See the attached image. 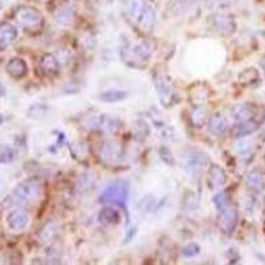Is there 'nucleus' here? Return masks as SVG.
<instances>
[{
	"label": "nucleus",
	"mask_w": 265,
	"mask_h": 265,
	"mask_svg": "<svg viewBox=\"0 0 265 265\" xmlns=\"http://www.w3.org/2000/svg\"><path fill=\"white\" fill-rule=\"evenodd\" d=\"M145 3H143L142 0H129L127 3H126V14L131 19L132 21L136 20L137 16L140 15L141 10L143 8Z\"/></svg>",
	"instance_id": "obj_28"
},
{
	"label": "nucleus",
	"mask_w": 265,
	"mask_h": 265,
	"mask_svg": "<svg viewBox=\"0 0 265 265\" xmlns=\"http://www.w3.org/2000/svg\"><path fill=\"white\" fill-rule=\"evenodd\" d=\"M228 127H230V123H228V119L226 115L217 114L212 115L208 121V131L212 134V136L220 137L223 136L224 132H227Z\"/></svg>",
	"instance_id": "obj_12"
},
{
	"label": "nucleus",
	"mask_w": 265,
	"mask_h": 265,
	"mask_svg": "<svg viewBox=\"0 0 265 265\" xmlns=\"http://www.w3.org/2000/svg\"><path fill=\"white\" fill-rule=\"evenodd\" d=\"M98 219H100L101 223L106 224V226H115V224L119 223L121 215L113 207H104L98 213Z\"/></svg>",
	"instance_id": "obj_22"
},
{
	"label": "nucleus",
	"mask_w": 265,
	"mask_h": 265,
	"mask_svg": "<svg viewBox=\"0 0 265 265\" xmlns=\"http://www.w3.org/2000/svg\"><path fill=\"white\" fill-rule=\"evenodd\" d=\"M239 81L243 85H253L258 81V72L255 68H247L239 74Z\"/></svg>",
	"instance_id": "obj_27"
},
{
	"label": "nucleus",
	"mask_w": 265,
	"mask_h": 265,
	"mask_svg": "<svg viewBox=\"0 0 265 265\" xmlns=\"http://www.w3.org/2000/svg\"><path fill=\"white\" fill-rule=\"evenodd\" d=\"M59 232H60L59 224H57L56 222H49V223H47L46 226L42 227V230L40 231L38 237H40L41 243L49 245L56 240V237L59 236Z\"/></svg>",
	"instance_id": "obj_21"
},
{
	"label": "nucleus",
	"mask_w": 265,
	"mask_h": 265,
	"mask_svg": "<svg viewBox=\"0 0 265 265\" xmlns=\"http://www.w3.org/2000/svg\"><path fill=\"white\" fill-rule=\"evenodd\" d=\"M134 132H136V136L140 140H143V138H146L150 134V127L145 121H136V123H134Z\"/></svg>",
	"instance_id": "obj_29"
},
{
	"label": "nucleus",
	"mask_w": 265,
	"mask_h": 265,
	"mask_svg": "<svg viewBox=\"0 0 265 265\" xmlns=\"http://www.w3.org/2000/svg\"><path fill=\"white\" fill-rule=\"evenodd\" d=\"M97 127L101 129L105 134L108 136H113V134H117L121 127V121L112 115H106L102 114L97 118Z\"/></svg>",
	"instance_id": "obj_14"
},
{
	"label": "nucleus",
	"mask_w": 265,
	"mask_h": 265,
	"mask_svg": "<svg viewBox=\"0 0 265 265\" xmlns=\"http://www.w3.org/2000/svg\"><path fill=\"white\" fill-rule=\"evenodd\" d=\"M182 256H185V257H195V256L199 255V252H200V245L196 244V243H189V244H186L182 247Z\"/></svg>",
	"instance_id": "obj_30"
},
{
	"label": "nucleus",
	"mask_w": 265,
	"mask_h": 265,
	"mask_svg": "<svg viewBox=\"0 0 265 265\" xmlns=\"http://www.w3.org/2000/svg\"><path fill=\"white\" fill-rule=\"evenodd\" d=\"M227 182V175L226 171L220 167L219 164H211V167L208 170V186L209 189H219L223 187Z\"/></svg>",
	"instance_id": "obj_13"
},
{
	"label": "nucleus",
	"mask_w": 265,
	"mask_h": 265,
	"mask_svg": "<svg viewBox=\"0 0 265 265\" xmlns=\"http://www.w3.org/2000/svg\"><path fill=\"white\" fill-rule=\"evenodd\" d=\"M209 95H211V92H209L208 86L204 84L194 85L190 91V98H191V102L195 106H202L204 102H207Z\"/></svg>",
	"instance_id": "obj_17"
},
{
	"label": "nucleus",
	"mask_w": 265,
	"mask_h": 265,
	"mask_svg": "<svg viewBox=\"0 0 265 265\" xmlns=\"http://www.w3.org/2000/svg\"><path fill=\"white\" fill-rule=\"evenodd\" d=\"M4 189H6V185H4V182L0 179V195H2V192L4 191Z\"/></svg>",
	"instance_id": "obj_37"
},
{
	"label": "nucleus",
	"mask_w": 265,
	"mask_h": 265,
	"mask_svg": "<svg viewBox=\"0 0 265 265\" xmlns=\"http://www.w3.org/2000/svg\"><path fill=\"white\" fill-rule=\"evenodd\" d=\"M256 108L252 104H239L232 108V115L236 122H244L248 119L255 118Z\"/></svg>",
	"instance_id": "obj_15"
},
{
	"label": "nucleus",
	"mask_w": 265,
	"mask_h": 265,
	"mask_svg": "<svg viewBox=\"0 0 265 265\" xmlns=\"http://www.w3.org/2000/svg\"><path fill=\"white\" fill-rule=\"evenodd\" d=\"M258 127H260V122L256 121L255 118H252L244 121V122H237L232 131H234V137H236V138H244L252 132H255Z\"/></svg>",
	"instance_id": "obj_18"
},
{
	"label": "nucleus",
	"mask_w": 265,
	"mask_h": 265,
	"mask_svg": "<svg viewBox=\"0 0 265 265\" xmlns=\"http://www.w3.org/2000/svg\"><path fill=\"white\" fill-rule=\"evenodd\" d=\"M198 202H199V198L196 196L195 192H190L189 195L186 196L185 199V208L189 209V211L195 209L196 207H198Z\"/></svg>",
	"instance_id": "obj_33"
},
{
	"label": "nucleus",
	"mask_w": 265,
	"mask_h": 265,
	"mask_svg": "<svg viewBox=\"0 0 265 265\" xmlns=\"http://www.w3.org/2000/svg\"><path fill=\"white\" fill-rule=\"evenodd\" d=\"M18 37V29L11 23H0V51L7 49Z\"/></svg>",
	"instance_id": "obj_10"
},
{
	"label": "nucleus",
	"mask_w": 265,
	"mask_h": 265,
	"mask_svg": "<svg viewBox=\"0 0 265 265\" xmlns=\"http://www.w3.org/2000/svg\"><path fill=\"white\" fill-rule=\"evenodd\" d=\"M245 183H247L248 189L253 190V191H256V192L261 191V190H264V187H265L264 176H262L261 172L257 170L251 171V172L247 175V178H245Z\"/></svg>",
	"instance_id": "obj_24"
},
{
	"label": "nucleus",
	"mask_w": 265,
	"mask_h": 265,
	"mask_svg": "<svg viewBox=\"0 0 265 265\" xmlns=\"http://www.w3.org/2000/svg\"><path fill=\"white\" fill-rule=\"evenodd\" d=\"M29 223V215L24 208L18 207L8 215L7 224L12 231H23Z\"/></svg>",
	"instance_id": "obj_9"
},
{
	"label": "nucleus",
	"mask_w": 265,
	"mask_h": 265,
	"mask_svg": "<svg viewBox=\"0 0 265 265\" xmlns=\"http://www.w3.org/2000/svg\"><path fill=\"white\" fill-rule=\"evenodd\" d=\"M46 114H47V106H44V105L41 104L33 105V106H31L28 110V115L33 119L41 118V117H44Z\"/></svg>",
	"instance_id": "obj_31"
},
{
	"label": "nucleus",
	"mask_w": 265,
	"mask_h": 265,
	"mask_svg": "<svg viewBox=\"0 0 265 265\" xmlns=\"http://www.w3.org/2000/svg\"><path fill=\"white\" fill-rule=\"evenodd\" d=\"M217 223L220 230L226 234L230 235L234 232L237 226V209L232 203L217 209Z\"/></svg>",
	"instance_id": "obj_6"
},
{
	"label": "nucleus",
	"mask_w": 265,
	"mask_h": 265,
	"mask_svg": "<svg viewBox=\"0 0 265 265\" xmlns=\"http://www.w3.org/2000/svg\"><path fill=\"white\" fill-rule=\"evenodd\" d=\"M244 211L247 213H252L255 211V200L253 199H247V203L244 204Z\"/></svg>",
	"instance_id": "obj_36"
},
{
	"label": "nucleus",
	"mask_w": 265,
	"mask_h": 265,
	"mask_svg": "<svg viewBox=\"0 0 265 265\" xmlns=\"http://www.w3.org/2000/svg\"><path fill=\"white\" fill-rule=\"evenodd\" d=\"M130 187L129 183L126 181H117L108 187H105L101 192L100 202L106 203V204H117V206L125 207L129 199Z\"/></svg>",
	"instance_id": "obj_2"
},
{
	"label": "nucleus",
	"mask_w": 265,
	"mask_h": 265,
	"mask_svg": "<svg viewBox=\"0 0 265 265\" xmlns=\"http://www.w3.org/2000/svg\"><path fill=\"white\" fill-rule=\"evenodd\" d=\"M74 19H76V14L70 6H64L55 12V20L61 25L73 24Z\"/></svg>",
	"instance_id": "obj_23"
},
{
	"label": "nucleus",
	"mask_w": 265,
	"mask_h": 265,
	"mask_svg": "<svg viewBox=\"0 0 265 265\" xmlns=\"http://www.w3.org/2000/svg\"><path fill=\"white\" fill-rule=\"evenodd\" d=\"M260 64H261V68H262V70H264V73H265V57L261 60V63H260Z\"/></svg>",
	"instance_id": "obj_39"
},
{
	"label": "nucleus",
	"mask_w": 265,
	"mask_h": 265,
	"mask_svg": "<svg viewBox=\"0 0 265 265\" xmlns=\"http://www.w3.org/2000/svg\"><path fill=\"white\" fill-rule=\"evenodd\" d=\"M15 159V153L10 147H3L0 150V164H7Z\"/></svg>",
	"instance_id": "obj_32"
},
{
	"label": "nucleus",
	"mask_w": 265,
	"mask_h": 265,
	"mask_svg": "<svg viewBox=\"0 0 265 265\" xmlns=\"http://www.w3.org/2000/svg\"><path fill=\"white\" fill-rule=\"evenodd\" d=\"M40 68L48 76H55L59 73L60 70V61L57 60V57L55 55L47 53L40 60Z\"/></svg>",
	"instance_id": "obj_19"
},
{
	"label": "nucleus",
	"mask_w": 265,
	"mask_h": 265,
	"mask_svg": "<svg viewBox=\"0 0 265 265\" xmlns=\"http://www.w3.org/2000/svg\"><path fill=\"white\" fill-rule=\"evenodd\" d=\"M235 150L237 151V154L241 158L251 157L252 153H253V142L251 140H247L245 137L240 138V141L235 145Z\"/></svg>",
	"instance_id": "obj_26"
},
{
	"label": "nucleus",
	"mask_w": 265,
	"mask_h": 265,
	"mask_svg": "<svg viewBox=\"0 0 265 265\" xmlns=\"http://www.w3.org/2000/svg\"><path fill=\"white\" fill-rule=\"evenodd\" d=\"M159 153H161V158L164 163L170 164V166L171 164H174V158H172V154H171V151L168 150L167 147H161V149H159Z\"/></svg>",
	"instance_id": "obj_35"
},
{
	"label": "nucleus",
	"mask_w": 265,
	"mask_h": 265,
	"mask_svg": "<svg viewBox=\"0 0 265 265\" xmlns=\"http://www.w3.org/2000/svg\"><path fill=\"white\" fill-rule=\"evenodd\" d=\"M204 119H206V113L198 106L195 112H192V123L195 126H200L204 122Z\"/></svg>",
	"instance_id": "obj_34"
},
{
	"label": "nucleus",
	"mask_w": 265,
	"mask_h": 265,
	"mask_svg": "<svg viewBox=\"0 0 265 265\" xmlns=\"http://www.w3.org/2000/svg\"><path fill=\"white\" fill-rule=\"evenodd\" d=\"M264 200H265V196H264Z\"/></svg>",
	"instance_id": "obj_42"
},
{
	"label": "nucleus",
	"mask_w": 265,
	"mask_h": 265,
	"mask_svg": "<svg viewBox=\"0 0 265 265\" xmlns=\"http://www.w3.org/2000/svg\"><path fill=\"white\" fill-rule=\"evenodd\" d=\"M4 93H6V91H4V86L2 84H0V98L3 97Z\"/></svg>",
	"instance_id": "obj_38"
},
{
	"label": "nucleus",
	"mask_w": 265,
	"mask_h": 265,
	"mask_svg": "<svg viewBox=\"0 0 265 265\" xmlns=\"http://www.w3.org/2000/svg\"><path fill=\"white\" fill-rule=\"evenodd\" d=\"M100 157L106 164H115L121 158V146L115 141H105L100 147Z\"/></svg>",
	"instance_id": "obj_7"
},
{
	"label": "nucleus",
	"mask_w": 265,
	"mask_h": 265,
	"mask_svg": "<svg viewBox=\"0 0 265 265\" xmlns=\"http://www.w3.org/2000/svg\"><path fill=\"white\" fill-rule=\"evenodd\" d=\"M155 86L158 89V93H159V97L163 102H166L168 98L171 97V93H172V86H171L170 78L164 74L159 73L155 76Z\"/></svg>",
	"instance_id": "obj_20"
},
{
	"label": "nucleus",
	"mask_w": 265,
	"mask_h": 265,
	"mask_svg": "<svg viewBox=\"0 0 265 265\" xmlns=\"http://www.w3.org/2000/svg\"><path fill=\"white\" fill-rule=\"evenodd\" d=\"M6 70H7V73L10 74L12 78L20 80V78L25 77L27 73H28V65H27V63H25L23 59H20V57H14V59H11L7 63Z\"/></svg>",
	"instance_id": "obj_11"
},
{
	"label": "nucleus",
	"mask_w": 265,
	"mask_h": 265,
	"mask_svg": "<svg viewBox=\"0 0 265 265\" xmlns=\"http://www.w3.org/2000/svg\"><path fill=\"white\" fill-rule=\"evenodd\" d=\"M138 28L143 32H150L153 29L154 24H155V11L151 6L145 3L143 8L141 10L140 15L137 16V19L134 20Z\"/></svg>",
	"instance_id": "obj_8"
},
{
	"label": "nucleus",
	"mask_w": 265,
	"mask_h": 265,
	"mask_svg": "<svg viewBox=\"0 0 265 265\" xmlns=\"http://www.w3.org/2000/svg\"><path fill=\"white\" fill-rule=\"evenodd\" d=\"M16 20L23 28L28 31H40L44 24L41 12L33 7H20L16 11Z\"/></svg>",
	"instance_id": "obj_5"
},
{
	"label": "nucleus",
	"mask_w": 265,
	"mask_h": 265,
	"mask_svg": "<svg viewBox=\"0 0 265 265\" xmlns=\"http://www.w3.org/2000/svg\"><path fill=\"white\" fill-rule=\"evenodd\" d=\"M151 56V46L147 41H140L137 44H129L122 47V57L129 59V64L132 66H142L147 63Z\"/></svg>",
	"instance_id": "obj_4"
},
{
	"label": "nucleus",
	"mask_w": 265,
	"mask_h": 265,
	"mask_svg": "<svg viewBox=\"0 0 265 265\" xmlns=\"http://www.w3.org/2000/svg\"><path fill=\"white\" fill-rule=\"evenodd\" d=\"M127 92L125 91H105L102 93L98 95V100L101 102H105V104H114V102H121L123 100L127 98Z\"/></svg>",
	"instance_id": "obj_25"
},
{
	"label": "nucleus",
	"mask_w": 265,
	"mask_h": 265,
	"mask_svg": "<svg viewBox=\"0 0 265 265\" xmlns=\"http://www.w3.org/2000/svg\"><path fill=\"white\" fill-rule=\"evenodd\" d=\"M208 155L200 150H191L182 159V167L185 168L186 174L189 175L190 178H198L204 167L208 166Z\"/></svg>",
	"instance_id": "obj_3"
},
{
	"label": "nucleus",
	"mask_w": 265,
	"mask_h": 265,
	"mask_svg": "<svg viewBox=\"0 0 265 265\" xmlns=\"http://www.w3.org/2000/svg\"><path fill=\"white\" fill-rule=\"evenodd\" d=\"M0 10H2V3H0Z\"/></svg>",
	"instance_id": "obj_41"
},
{
	"label": "nucleus",
	"mask_w": 265,
	"mask_h": 265,
	"mask_svg": "<svg viewBox=\"0 0 265 265\" xmlns=\"http://www.w3.org/2000/svg\"><path fill=\"white\" fill-rule=\"evenodd\" d=\"M213 24H215L216 31L223 36L232 35L235 31V27H236L234 19L228 16V15H216L215 20H213Z\"/></svg>",
	"instance_id": "obj_16"
},
{
	"label": "nucleus",
	"mask_w": 265,
	"mask_h": 265,
	"mask_svg": "<svg viewBox=\"0 0 265 265\" xmlns=\"http://www.w3.org/2000/svg\"><path fill=\"white\" fill-rule=\"evenodd\" d=\"M2 123H3V115L0 114V125H2Z\"/></svg>",
	"instance_id": "obj_40"
},
{
	"label": "nucleus",
	"mask_w": 265,
	"mask_h": 265,
	"mask_svg": "<svg viewBox=\"0 0 265 265\" xmlns=\"http://www.w3.org/2000/svg\"><path fill=\"white\" fill-rule=\"evenodd\" d=\"M41 195V189L35 182H23L18 187H15L14 191L7 199V206L12 208L25 207L36 202Z\"/></svg>",
	"instance_id": "obj_1"
}]
</instances>
